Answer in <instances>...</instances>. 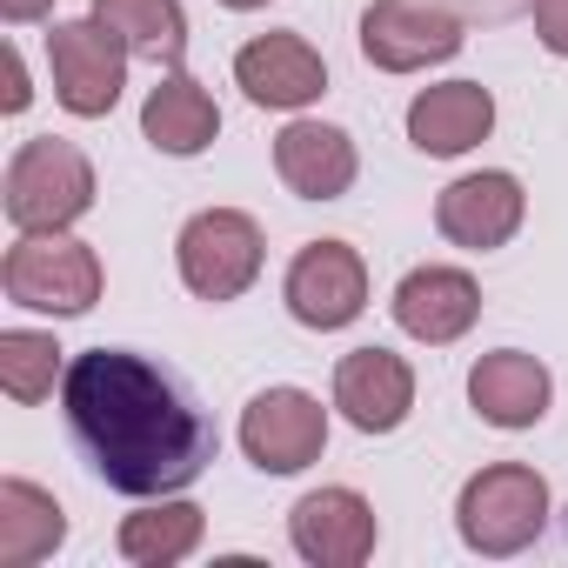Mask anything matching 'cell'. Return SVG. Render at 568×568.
<instances>
[{"mask_svg":"<svg viewBox=\"0 0 568 568\" xmlns=\"http://www.w3.org/2000/svg\"><path fill=\"white\" fill-rule=\"evenodd\" d=\"M61 408L114 495H181L214 462V422L181 375L134 348H88L61 375Z\"/></svg>","mask_w":568,"mask_h":568,"instance_id":"1","label":"cell"},{"mask_svg":"<svg viewBox=\"0 0 568 568\" xmlns=\"http://www.w3.org/2000/svg\"><path fill=\"white\" fill-rule=\"evenodd\" d=\"M0 288H8L14 308H34V315H88L101 302V254L88 241H74L68 227H41V234H21L0 261Z\"/></svg>","mask_w":568,"mask_h":568,"instance_id":"2","label":"cell"},{"mask_svg":"<svg viewBox=\"0 0 568 568\" xmlns=\"http://www.w3.org/2000/svg\"><path fill=\"white\" fill-rule=\"evenodd\" d=\"M455 528L475 555H521L541 528H548V481L528 462H495L481 475L462 481L455 501Z\"/></svg>","mask_w":568,"mask_h":568,"instance_id":"3","label":"cell"},{"mask_svg":"<svg viewBox=\"0 0 568 568\" xmlns=\"http://www.w3.org/2000/svg\"><path fill=\"white\" fill-rule=\"evenodd\" d=\"M8 221L21 234H41V227H74L88 207H94V168L74 141L61 134H34L21 141V154L8 161Z\"/></svg>","mask_w":568,"mask_h":568,"instance_id":"4","label":"cell"},{"mask_svg":"<svg viewBox=\"0 0 568 568\" xmlns=\"http://www.w3.org/2000/svg\"><path fill=\"white\" fill-rule=\"evenodd\" d=\"M261 227L254 214L241 207H201L181 241H174V261H181V281H187V295L201 302H234L254 288V274H261Z\"/></svg>","mask_w":568,"mask_h":568,"instance_id":"5","label":"cell"},{"mask_svg":"<svg viewBox=\"0 0 568 568\" xmlns=\"http://www.w3.org/2000/svg\"><path fill=\"white\" fill-rule=\"evenodd\" d=\"M128 54H134V48H128L101 14H88V21H61V28L48 34L54 101H61L68 114H81V121L114 114V101H121V88H128Z\"/></svg>","mask_w":568,"mask_h":568,"instance_id":"6","label":"cell"},{"mask_svg":"<svg viewBox=\"0 0 568 568\" xmlns=\"http://www.w3.org/2000/svg\"><path fill=\"white\" fill-rule=\"evenodd\" d=\"M281 295H288V315L315 335H335L348 322H362L368 308V267L348 241H308L295 261H288V281H281Z\"/></svg>","mask_w":568,"mask_h":568,"instance_id":"7","label":"cell"},{"mask_svg":"<svg viewBox=\"0 0 568 568\" xmlns=\"http://www.w3.org/2000/svg\"><path fill=\"white\" fill-rule=\"evenodd\" d=\"M241 448L261 475H302L328 448V408L302 388H261L241 408Z\"/></svg>","mask_w":568,"mask_h":568,"instance_id":"8","label":"cell"},{"mask_svg":"<svg viewBox=\"0 0 568 568\" xmlns=\"http://www.w3.org/2000/svg\"><path fill=\"white\" fill-rule=\"evenodd\" d=\"M362 54L382 74H422L448 54H462V21L428 0H375L362 14Z\"/></svg>","mask_w":568,"mask_h":568,"instance_id":"9","label":"cell"},{"mask_svg":"<svg viewBox=\"0 0 568 568\" xmlns=\"http://www.w3.org/2000/svg\"><path fill=\"white\" fill-rule=\"evenodd\" d=\"M521 214H528V194H521V181L501 174V168L462 174V181H448L442 201H435V227H442L455 247H468V254L508 247L515 227H521Z\"/></svg>","mask_w":568,"mask_h":568,"instance_id":"10","label":"cell"},{"mask_svg":"<svg viewBox=\"0 0 568 568\" xmlns=\"http://www.w3.org/2000/svg\"><path fill=\"white\" fill-rule=\"evenodd\" d=\"M375 535H382L375 528V508L355 488H315L288 515V541L315 568H362L375 555Z\"/></svg>","mask_w":568,"mask_h":568,"instance_id":"11","label":"cell"},{"mask_svg":"<svg viewBox=\"0 0 568 568\" xmlns=\"http://www.w3.org/2000/svg\"><path fill=\"white\" fill-rule=\"evenodd\" d=\"M481 322V288H475V274L468 267H408L402 274V288H395V328L428 342V348H448L462 342L468 328Z\"/></svg>","mask_w":568,"mask_h":568,"instance_id":"12","label":"cell"},{"mask_svg":"<svg viewBox=\"0 0 568 568\" xmlns=\"http://www.w3.org/2000/svg\"><path fill=\"white\" fill-rule=\"evenodd\" d=\"M335 408L362 435H395L415 408V368L388 348H355L335 362Z\"/></svg>","mask_w":568,"mask_h":568,"instance_id":"13","label":"cell"},{"mask_svg":"<svg viewBox=\"0 0 568 568\" xmlns=\"http://www.w3.org/2000/svg\"><path fill=\"white\" fill-rule=\"evenodd\" d=\"M234 81L254 108H281V114H295L308 101H322L328 88V68L322 54L302 41V34H254L241 54H234Z\"/></svg>","mask_w":568,"mask_h":568,"instance_id":"14","label":"cell"},{"mask_svg":"<svg viewBox=\"0 0 568 568\" xmlns=\"http://www.w3.org/2000/svg\"><path fill=\"white\" fill-rule=\"evenodd\" d=\"M274 174L302 201H342L355 187V174H362V154L328 121H288L274 134Z\"/></svg>","mask_w":568,"mask_h":568,"instance_id":"15","label":"cell"},{"mask_svg":"<svg viewBox=\"0 0 568 568\" xmlns=\"http://www.w3.org/2000/svg\"><path fill=\"white\" fill-rule=\"evenodd\" d=\"M548 395H555L548 368L521 348H495L468 368V402L488 428H535L548 415Z\"/></svg>","mask_w":568,"mask_h":568,"instance_id":"16","label":"cell"},{"mask_svg":"<svg viewBox=\"0 0 568 568\" xmlns=\"http://www.w3.org/2000/svg\"><path fill=\"white\" fill-rule=\"evenodd\" d=\"M495 128V94L481 81H442V88H422L408 101V141L422 154H468L475 141H488Z\"/></svg>","mask_w":568,"mask_h":568,"instance_id":"17","label":"cell"},{"mask_svg":"<svg viewBox=\"0 0 568 568\" xmlns=\"http://www.w3.org/2000/svg\"><path fill=\"white\" fill-rule=\"evenodd\" d=\"M141 134H148L161 154L187 161V154H201V148L221 134V108H214V94H207L194 74L168 68V74L154 81V94L141 101Z\"/></svg>","mask_w":568,"mask_h":568,"instance_id":"18","label":"cell"},{"mask_svg":"<svg viewBox=\"0 0 568 568\" xmlns=\"http://www.w3.org/2000/svg\"><path fill=\"white\" fill-rule=\"evenodd\" d=\"M61 541H68V515L48 488H34L21 475L0 481V568H34Z\"/></svg>","mask_w":568,"mask_h":568,"instance_id":"19","label":"cell"},{"mask_svg":"<svg viewBox=\"0 0 568 568\" xmlns=\"http://www.w3.org/2000/svg\"><path fill=\"white\" fill-rule=\"evenodd\" d=\"M201 508L194 501H168V495H154L141 515H128L121 521V555L134 561V568H174V561H187L194 548H201Z\"/></svg>","mask_w":568,"mask_h":568,"instance_id":"20","label":"cell"},{"mask_svg":"<svg viewBox=\"0 0 568 568\" xmlns=\"http://www.w3.org/2000/svg\"><path fill=\"white\" fill-rule=\"evenodd\" d=\"M94 14L154 68H181L187 54V14L181 0H94Z\"/></svg>","mask_w":568,"mask_h":568,"instance_id":"21","label":"cell"},{"mask_svg":"<svg viewBox=\"0 0 568 568\" xmlns=\"http://www.w3.org/2000/svg\"><path fill=\"white\" fill-rule=\"evenodd\" d=\"M54 375H61L54 335H34V328H8V335H0V388H8L21 408L48 402L54 395Z\"/></svg>","mask_w":568,"mask_h":568,"instance_id":"22","label":"cell"},{"mask_svg":"<svg viewBox=\"0 0 568 568\" xmlns=\"http://www.w3.org/2000/svg\"><path fill=\"white\" fill-rule=\"evenodd\" d=\"M535 34H541L548 54L568 61V0H535Z\"/></svg>","mask_w":568,"mask_h":568,"instance_id":"23","label":"cell"},{"mask_svg":"<svg viewBox=\"0 0 568 568\" xmlns=\"http://www.w3.org/2000/svg\"><path fill=\"white\" fill-rule=\"evenodd\" d=\"M34 101V88H28V68H21V48H8V94H0V108L8 114H21Z\"/></svg>","mask_w":568,"mask_h":568,"instance_id":"24","label":"cell"},{"mask_svg":"<svg viewBox=\"0 0 568 568\" xmlns=\"http://www.w3.org/2000/svg\"><path fill=\"white\" fill-rule=\"evenodd\" d=\"M48 8H54V0H0V14H8L14 28H28V21H41Z\"/></svg>","mask_w":568,"mask_h":568,"instance_id":"25","label":"cell"},{"mask_svg":"<svg viewBox=\"0 0 568 568\" xmlns=\"http://www.w3.org/2000/svg\"><path fill=\"white\" fill-rule=\"evenodd\" d=\"M221 8H234V14H254V8H267V0H221Z\"/></svg>","mask_w":568,"mask_h":568,"instance_id":"26","label":"cell"}]
</instances>
